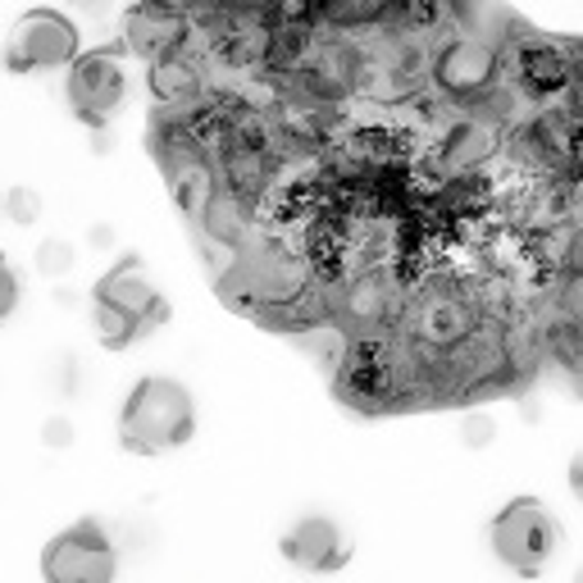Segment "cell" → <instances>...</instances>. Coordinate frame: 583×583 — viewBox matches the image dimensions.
<instances>
[{
  "label": "cell",
  "instance_id": "obj_3",
  "mask_svg": "<svg viewBox=\"0 0 583 583\" xmlns=\"http://www.w3.org/2000/svg\"><path fill=\"white\" fill-rule=\"evenodd\" d=\"M479 324V305L465 292L429 288L402 305V333L419 346V352H447L451 342H460Z\"/></svg>",
  "mask_w": 583,
  "mask_h": 583
},
{
  "label": "cell",
  "instance_id": "obj_6",
  "mask_svg": "<svg viewBox=\"0 0 583 583\" xmlns=\"http://www.w3.org/2000/svg\"><path fill=\"white\" fill-rule=\"evenodd\" d=\"M501 55L483 37H451L434 60V83L456 101H479L497 87Z\"/></svg>",
  "mask_w": 583,
  "mask_h": 583
},
{
  "label": "cell",
  "instance_id": "obj_14",
  "mask_svg": "<svg viewBox=\"0 0 583 583\" xmlns=\"http://www.w3.org/2000/svg\"><path fill=\"white\" fill-rule=\"evenodd\" d=\"M492 155V133L483 124H460L447 142H443V165L465 174V169H475L479 160H488Z\"/></svg>",
  "mask_w": 583,
  "mask_h": 583
},
{
  "label": "cell",
  "instance_id": "obj_16",
  "mask_svg": "<svg viewBox=\"0 0 583 583\" xmlns=\"http://www.w3.org/2000/svg\"><path fill=\"white\" fill-rule=\"evenodd\" d=\"M393 0H315V14H324L337 28H361V23H378Z\"/></svg>",
  "mask_w": 583,
  "mask_h": 583
},
{
  "label": "cell",
  "instance_id": "obj_23",
  "mask_svg": "<svg viewBox=\"0 0 583 583\" xmlns=\"http://www.w3.org/2000/svg\"><path fill=\"white\" fill-rule=\"evenodd\" d=\"M87 242H92L96 251L114 247V228H110V223H92V232H87Z\"/></svg>",
  "mask_w": 583,
  "mask_h": 583
},
{
  "label": "cell",
  "instance_id": "obj_5",
  "mask_svg": "<svg viewBox=\"0 0 583 583\" xmlns=\"http://www.w3.org/2000/svg\"><path fill=\"white\" fill-rule=\"evenodd\" d=\"M83 37H77V23L55 14V10H32L14 23L10 46H6V64L14 73H37V69H64Z\"/></svg>",
  "mask_w": 583,
  "mask_h": 583
},
{
  "label": "cell",
  "instance_id": "obj_22",
  "mask_svg": "<svg viewBox=\"0 0 583 583\" xmlns=\"http://www.w3.org/2000/svg\"><path fill=\"white\" fill-rule=\"evenodd\" d=\"M14 305H19V279L10 264H0V320L14 315Z\"/></svg>",
  "mask_w": 583,
  "mask_h": 583
},
{
  "label": "cell",
  "instance_id": "obj_7",
  "mask_svg": "<svg viewBox=\"0 0 583 583\" xmlns=\"http://www.w3.org/2000/svg\"><path fill=\"white\" fill-rule=\"evenodd\" d=\"M42 574L51 583H110L114 574V548L101 533V524H77L69 533H60L46 556H42Z\"/></svg>",
  "mask_w": 583,
  "mask_h": 583
},
{
  "label": "cell",
  "instance_id": "obj_2",
  "mask_svg": "<svg viewBox=\"0 0 583 583\" xmlns=\"http://www.w3.org/2000/svg\"><path fill=\"white\" fill-rule=\"evenodd\" d=\"M556 548H561V524L533 497L511 501V507L492 520V552L516 574H542L548 561L556 556Z\"/></svg>",
  "mask_w": 583,
  "mask_h": 583
},
{
  "label": "cell",
  "instance_id": "obj_21",
  "mask_svg": "<svg viewBox=\"0 0 583 583\" xmlns=\"http://www.w3.org/2000/svg\"><path fill=\"white\" fill-rule=\"evenodd\" d=\"M73 438H77V429H73V419H69V415H51V419L42 424V447H51V451L73 447Z\"/></svg>",
  "mask_w": 583,
  "mask_h": 583
},
{
  "label": "cell",
  "instance_id": "obj_9",
  "mask_svg": "<svg viewBox=\"0 0 583 583\" xmlns=\"http://www.w3.org/2000/svg\"><path fill=\"white\" fill-rule=\"evenodd\" d=\"M124 37H128V51L142 60L169 55L187 42V10L178 0H133V10L124 19Z\"/></svg>",
  "mask_w": 583,
  "mask_h": 583
},
{
  "label": "cell",
  "instance_id": "obj_1",
  "mask_svg": "<svg viewBox=\"0 0 583 583\" xmlns=\"http://www.w3.org/2000/svg\"><path fill=\"white\" fill-rule=\"evenodd\" d=\"M191 429H197V402H191V393L174 378L137 383L124 406V419H119L124 447L142 451V456H160V451L183 447L191 438Z\"/></svg>",
  "mask_w": 583,
  "mask_h": 583
},
{
  "label": "cell",
  "instance_id": "obj_10",
  "mask_svg": "<svg viewBox=\"0 0 583 583\" xmlns=\"http://www.w3.org/2000/svg\"><path fill=\"white\" fill-rule=\"evenodd\" d=\"M96 301H110V305H119L124 315H133L137 324H142V333L150 329V324H160L169 310H165V301H160V292L150 288V279L142 274V264H137V256H128L119 269H110V274L96 283Z\"/></svg>",
  "mask_w": 583,
  "mask_h": 583
},
{
  "label": "cell",
  "instance_id": "obj_8",
  "mask_svg": "<svg viewBox=\"0 0 583 583\" xmlns=\"http://www.w3.org/2000/svg\"><path fill=\"white\" fill-rule=\"evenodd\" d=\"M511 69H516V83L529 92V96H561L579 83V55L570 46H556L548 37H524L511 55Z\"/></svg>",
  "mask_w": 583,
  "mask_h": 583
},
{
  "label": "cell",
  "instance_id": "obj_17",
  "mask_svg": "<svg viewBox=\"0 0 583 583\" xmlns=\"http://www.w3.org/2000/svg\"><path fill=\"white\" fill-rule=\"evenodd\" d=\"M96 333H101V342L110 346V352H119V346H128V342L142 333V324H137L133 315H124L119 305L96 301Z\"/></svg>",
  "mask_w": 583,
  "mask_h": 583
},
{
  "label": "cell",
  "instance_id": "obj_12",
  "mask_svg": "<svg viewBox=\"0 0 583 583\" xmlns=\"http://www.w3.org/2000/svg\"><path fill=\"white\" fill-rule=\"evenodd\" d=\"M150 96L160 101V105H169V110H183V114L197 105V96H201V69H197V60L183 55V46L150 60Z\"/></svg>",
  "mask_w": 583,
  "mask_h": 583
},
{
  "label": "cell",
  "instance_id": "obj_15",
  "mask_svg": "<svg viewBox=\"0 0 583 583\" xmlns=\"http://www.w3.org/2000/svg\"><path fill=\"white\" fill-rule=\"evenodd\" d=\"M393 305H397V292L387 288L383 279H356L352 283V292H346V310L365 324V329H374V324H387V315H393Z\"/></svg>",
  "mask_w": 583,
  "mask_h": 583
},
{
  "label": "cell",
  "instance_id": "obj_19",
  "mask_svg": "<svg viewBox=\"0 0 583 583\" xmlns=\"http://www.w3.org/2000/svg\"><path fill=\"white\" fill-rule=\"evenodd\" d=\"M0 206H6V219H10V223L28 228V223L42 219V191L28 187V183H14V187L6 191V201H0Z\"/></svg>",
  "mask_w": 583,
  "mask_h": 583
},
{
  "label": "cell",
  "instance_id": "obj_18",
  "mask_svg": "<svg viewBox=\"0 0 583 583\" xmlns=\"http://www.w3.org/2000/svg\"><path fill=\"white\" fill-rule=\"evenodd\" d=\"M32 264H37V274H46V279H64V274H73L77 251H73V242H64V238H46L42 247H37Z\"/></svg>",
  "mask_w": 583,
  "mask_h": 583
},
{
  "label": "cell",
  "instance_id": "obj_11",
  "mask_svg": "<svg viewBox=\"0 0 583 583\" xmlns=\"http://www.w3.org/2000/svg\"><path fill=\"white\" fill-rule=\"evenodd\" d=\"M283 556L301 570H333L346 556V538L329 516H305L283 538Z\"/></svg>",
  "mask_w": 583,
  "mask_h": 583
},
{
  "label": "cell",
  "instance_id": "obj_20",
  "mask_svg": "<svg viewBox=\"0 0 583 583\" xmlns=\"http://www.w3.org/2000/svg\"><path fill=\"white\" fill-rule=\"evenodd\" d=\"M492 438H497V419L488 410H475V415L460 419V447L483 451V447H492Z\"/></svg>",
  "mask_w": 583,
  "mask_h": 583
},
{
  "label": "cell",
  "instance_id": "obj_4",
  "mask_svg": "<svg viewBox=\"0 0 583 583\" xmlns=\"http://www.w3.org/2000/svg\"><path fill=\"white\" fill-rule=\"evenodd\" d=\"M64 69H69L64 92H69L73 114L83 124H92V128H105L114 119V110H119L124 96H128L124 60L110 55V51H92V55H73Z\"/></svg>",
  "mask_w": 583,
  "mask_h": 583
},
{
  "label": "cell",
  "instance_id": "obj_13",
  "mask_svg": "<svg viewBox=\"0 0 583 583\" xmlns=\"http://www.w3.org/2000/svg\"><path fill=\"white\" fill-rule=\"evenodd\" d=\"M251 215L256 210H251L247 197H238V191H228V187H215V197H210L201 223L215 232L223 247H242L251 238Z\"/></svg>",
  "mask_w": 583,
  "mask_h": 583
}]
</instances>
